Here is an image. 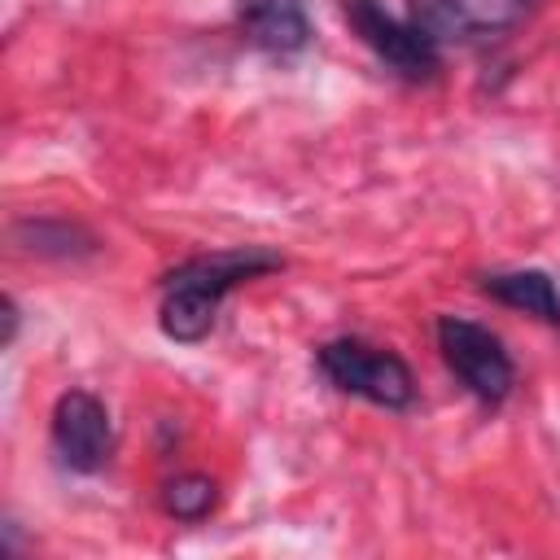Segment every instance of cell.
Listing matches in <instances>:
<instances>
[{
	"label": "cell",
	"mask_w": 560,
	"mask_h": 560,
	"mask_svg": "<svg viewBox=\"0 0 560 560\" xmlns=\"http://www.w3.org/2000/svg\"><path fill=\"white\" fill-rule=\"evenodd\" d=\"M214 503H219V486H214L206 472H179V477H171L166 490H162V508H166L175 521H206Z\"/></svg>",
	"instance_id": "cell-10"
},
{
	"label": "cell",
	"mask_w": 560,
	"mask_h": 560,
	"mask_svg": "<svg viewBox=\"0 0 560 560\" xmlns=\"http://www.w3.org/2000/svg\"><path fill=\"white\" fill-rule=\"evenodd\" d=\"M315 368L332 389H341L350 398H363V402H376L389 411H402L416 402V376H411L407 359L385 346H372L363 337L324 341L315 350Z\"/></svg>",
	"instance_id": "cell-2"
},
{
	"label": "cell",
	"mask_w": 560,
	"mask_h": 560,
	"mask_svg": "<svg viewBox=\"0 0 560 560\" xmlns=\"http://www.w3.org/2000/svg\"><path fill=\"white\" fill-rule=\"evenodd\" d=\"M18 241H26V249L52 254V258H74V254L96 249L92 232H83L79 223H66V219H26V223H18Z\"/></svg>",
	"instance_id": "cell-9"
},
{
	"label": "cell",
	"mask_w": 560,
	"mask_h": 560,
	"mask_svg": "<svg viewBox=\"0 0 560 560\" xmlns=\"http://www.w3.org/2000/svg\"><path fill=\"white\" fill-rule=\"evenodd\" d=\"M236 26L254 48L271 57H293L311 44V22L302 0H241Z\"/></svg>",
	"instance_id": "cell-7"
},
{
	"label": "cell",
	"mask_w": 560,
	"mask_h": 560,
	"mask_svg": "<svg viewBox=\"0 0 560 560\" xmlns=\"http://www.w3.org/2000/svg\"><path fill=\"white\" fill-rule=\"evenodd\" d=\"M534 0H411L407 18L442 48V44H468L499 31H512Z\"/></svg>",
	"instance_id": "cell-6"
},
{
	"label": "cell",
	"mask_w": 560,
	"mask_h": 560,
	"mask_svg": "<svg viewBox=\"0 0 560 560\" xmlns=\"http://www.w3.org/2000/svg\"><path fill=\"white\" fill-rule=\"evenodd\" d=\"M341 9H346V22H350V31L394 70V74H402V79H433L438 74V66H442V48L407 18H394V13H385L376 0H341Z\"/></svg>",
	"instance_id": "cell-4"
},
{
	"label": "cell",
	"mask_w": 560,
	"mask_h": 560,
	"mask_svg": "<svg viewBox=\"0 0 560 560\" xmlns=\"http://www.w3.org/2000/svg\"><path fill=\"white\" fill-rule=\"evenodd\" d=\"M481 293H490L494 302L525 311L551 328H560V284L551 271L538 267H516V271H490L481 276Z\"/></svg>",
	"instance_id": "cell-8"
},
{
	"label": "cell",
	"mask_w": 560,
	"mask_h": 560,
	"mask_svg": "<svg viewBox=\"0 0 560 560\" xmlns=\"http://www.w3.org/2000/svg\"><path fill=\"white\" fill-rule=\"evenodd\" d=\"M52 451H57V464L79 472V477H92L109 464L114 455V420H109V407L88 394V389H66L52 407Z\"/></svg>",
	"instance_id": "cell-5"
},
{
	"label": "cell",
	"mask_w": 560,
	"mask_h": 560,
	"mask_svg": "<svg viewBox=\"0 0 560 560\" xmlns=\"http://www.w3.org/2000/svg\"><path fill=\"white\" fill-rule=\"evenodd\" d=\"M280 254L271 249H258V245H245V249H223V254H201V258H188L179 262L175 271L162 276V306H158V324L171 341H201L214 319H219V306L223 298L262 276V271H280Z\"/></svg>",
	"instance_id": "cell-1"
},
{
	"label": "cell",
	"mask_w": 560,
	"mask_h": 560,
	"mask_svg": "<svg viewBox=\"0 0 560 560\" xmlns=\"http://www.w3.org/2000/svg\"><path fill=\"white\" fill-rule=\"evenodd\" d=\"M438 350L446 359V368L455 372V381L486 407H499L512 385H516V363L508 354V346L499 341V332H490L477 319L464 315H442L438 319Z\"/></svg>",
	"instance_id": "cell-3"
}]
</instances>
